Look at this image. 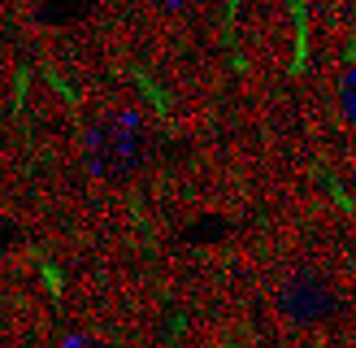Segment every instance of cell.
Returning a JSON list of instances; mask_svg holds the SVG:
<instances>
[{
    "instance_id": "cell-3",
    "label": "cell",
    "mask_w": 356,
    "mask_h": 348,
    "mask_svg": "<svg viewBox=\"0 0 356 348\" xmlns=\"http://www.w3.org/2000/svg\"><path fill=\"white\" fill-rule=\"evenodd\" d=\"M339 100H343V113L356 122V65L343 74V87H339Z\"/></svg>"
},
{
    "instance_id": "cell-4",
    "label": "cell",
    "mask_w": 356,
    "mask_h": 348,
    "mask_svg": "<svg viewBox=\"0 0 356 348\" xmlns=\"http://www.w3.org/2000/svg\"><path fill=\"white\" fill-rule=\"evenodd\" d=\"M161 9H170V13H183V9H195L200 0H156Z\"/></svg>"
},
{
    "instance_id": "cell-2",
    "label": "cell",
    "mask_w": 356,
    "mask_h": 348,
    "mask_svg": "<svg viewBox=\"0 0 356 348\" xmlns=\"http://www.w3.org/2000/svg\"><path fill=\"white\" fill-rule=\"evenodd\" d=\"M278 309L291 322H322L339 309V296L330 292V283L322 274H291L278 292Z\"/></svg>"
},
{
    "instance_id": "cell-1",
    "label": "cell",
    "mask_w": 356,
    "mask_h": 348,
    "mask_svg": "<svg viewBox=\"0 0 356 348\" xmlns=\"http://www.w3.org/2000/svg\"><path fill=\"white\" fill-rule=\"evenodd\" d=\"M144 152H148V131L135 113H109L100 118L92 131H87V144L83 157L92 166L96 179H131V174L144 166Z\"/></svg>"
}]
</instances>
